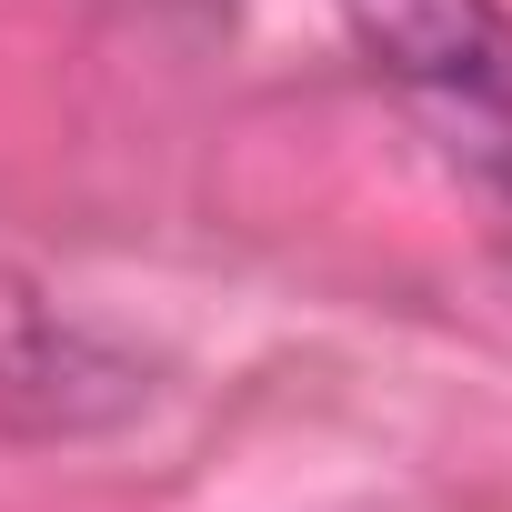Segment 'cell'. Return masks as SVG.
<instances>
[{"mask_svg": "<svg viewBox=\"0 0 512 512\" xmlns=\"http://www.w3.org/2000/svg\"><path fill=\"white\" fill-rule=\"evenodd\" d=\"M352 51L472 131V161L512 181V11L502 0H342Z\"/></svg>", "mask_w": 512, "mask_h": 512, "instance_id": "obj_1", "label": "cell"}, {"mask_svg": "<svg viewBox=\"0 0 512 512\" xmlns=\"http://www.w3.org/2000/svg\"><path fill=\"white\" fill-rule=\"evenodd\" d=\"M151 402V362L51 302L41 282H0V422L31 442H91L121 432Z\"/></svg>", "mask_w": 512, "mask_h": 512, "instance_id": "obj_2", "label": "cell"}]
</instances>
